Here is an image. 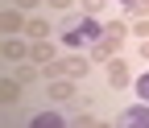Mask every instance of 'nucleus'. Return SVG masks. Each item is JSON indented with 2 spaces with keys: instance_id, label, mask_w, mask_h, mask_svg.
Masks as SVG:
<instances>
[{
  "instance_id": "obj_1",
  "label": "nucleus",
  "mask_w": 149,
  "mask_h": 128,
  "mask_svg": "<svg viewBox=\"0 0 149 128\" xmlns=\"http://www.w3.org/2000/svg\"><path fill=\"white\" fill-rule=\"evenodd\" d=\"M128 33H133V25H128V21H108V25H104V37L91 46L87 58H91V62H108V58H116V50L124 46Z\"/></svg>"
},
{
  "instance_id": "obj_2",
  "label": "nucleus",
  "mask_w": 149,
  "mask_h": 128,
  "mask_svg": "<svg viewBox=\"0 0 149 128\" xmlns=\"http://www.w3.org/2000/svg\"><path fill=\"white\" fill-rule=\"evenodd\" d=\"M87 70H91V58L70 54V58H54V62H46L42 75H46V79H83Z\"/></svg>"
},
{
  "instance_id": "obj_3",
  "label": "nucleus",
  "mask_w": 149,
  "mask_h": 128,
  "mask_svg": "<svg viewBox=\"0 0 149 128\" xmlns=\"http://www.w3.org/2000/svg\"><path fill=\"white\" fill-rule=\"evenodd\" d=\"M91 37H104V25H100V17H83V21L79 25H74V29H62V42L74 50V46H83V42H91Z\"/></svg>"
},
{
  "instance_id": "obj_4",
  "label": "nucleus",
  "mask_w": 149,
  "mask_h": 128,
  "mask_svg": "<svg viewBox=\"0 0 149 128\" xmlns=\"http://www.w3.org/2000/svg\"><path fill=\"white\" fill-rule=\"evenodd\" d=\"M74 83H79V79H50V87H46L50 103H74V99H79Z\"/></svg>"
},
{
  "instance_id": "obj_5",
  "label": "nucleus",
  "mask_w": 149,
  "mask_h": 128,
  "mask_svg": "<svg viewBox=\"0 0 149 128\" xmlns=\"http://www.w3.org/2000/svg\"><path fill=\"white\" fill-rule=\"evenodd\" d=\"M25 25H29V17H25V8H4V12H0V33H13V37H17V33H25Z\"/></svg>"
},
{
  "instance_id": "obj_6",
  "label": "nucleus",
  "mask_w": 149,
  "mask_h": 128,
  "mask_svg": "<svg viewBox=\"0 0 149 128\" xmlns=\"http://www.w3.org/2000/svg\"><path fill=\"white\" fill-rule=\"evenodd\" d=\"M104 66H108V83L116 87V91H124L128 83H133V70H128V62H124V58H108Z\"/></svg>"
},
{
  "instance_id": "obj_7",
  "label": "nucleus",
  "mask_w": 149,
  "mask_h": 128,
  "mask_svg": "<svg viewBox=\"0 0 149 128\" xmlns=\"http://www.w3.org/2000/svg\"><path fill=\"white\" fill-rule=\"evenodd\" d=\"M0 58H4V62H25V58H29V46H25L21 37H13V33H8V37L0 42Z\"/></svg>"
},
{
  "instance_id": "obj_8",
  "label": "nucleus",
  "mask_w": 149,
  "mask_h": 128,
  "mask_svg": "<svg viewBox=\"0 0 149 128\" xmlns=\"http://www.w3.org/2000/svg\"><path fill=\"white\" fill-rule=\"evenodd\" d=\"M120 124H133V128H149V103H133V107H124L120 112Z\"/></svg>"
},
{
  "instance_id": "obj_9",
  "label": "nucleus",
  "mask_w": 149,
  "mask_h": 128,
  "mask_svg": "<svg viewBox=\"0 0 149 128\" xmlns=\"http://www.w3.org/2000/svg\"><path fill=\"white\" fill-rule=\"evenodd\" d=\"M29 58H33L37 66L54 62V58H58V54H54V42H50V37H33V46H29Z\"/></svg>"
},
{
  "instance_id": "obj_10",
  "label": "nucleus",
  "mask_w": 149,
  "mask_h": 128,
  "mask_svg": "<svg viewBox=\"0 0 149 128\" xmlns=\"http://www.w3.org/2000/svg\"><path fill=\"white\" fill-rule=\"evenodd\" d=\"M21 87H25V83L17 79V75H13V79H0V103H8V107H13L17 99H21Z\"/></svg>"
},
{
  "instance_id": "obj_11",
  "label": "nucleus",
  "mask_w": 149,
  "mask_h": 128,
  "mask_svg": "<svg viewBox=\"0 0 149 128\" xmlns=\"http://www.w3.org/2000/svg\"><path fill=\"white\" fill-rule=\"evenodd\" d=\"M29 124H33V128H62V124H66V116H62V112H37Z\"/></svg>"
},
{
  "instance_id": "obj_12",
  "label": "nucleus",
  "mask_w": 149,
  "mask_h": 128,
  "mask_svg": "<svg viewBox=\"0 0 149 128\" xmlns=\"http://www.w3.org/2000/svg\"><path fill=\"white\" fill-rule=\"evenodd\" d=\"M54 25L46 21V17H29V25H25V37H50Z\"/></svg>"
},
{
  "instance_id": "obj_13",
  "label": "nucleus",
  "mask_w": 149,
  "mask_h": 128,
  "mask_svg": "<svg viewBox=\"0 0 149 128\" xmlns=\"http://www.w3.org/2000/svg\"><path fill=\"white\" fill-rule=\"evenodd\" d=\"M108 8V0H83V17H100Z\"/></svg>"
},
{
  "instance_id": "obj_14",
  "label": "nucleus",
  "mask_w": 149,
  "mask_h": 128,
  "mask_svg": "<svg viewBox=\"0 0 149 128\" xmlns=\"http://www.w3.org/2000/svg\"><path fill=\"white\" fill-rule=\"evenodd\" d=\"M70 124H79V128H91V124H100V116L95 112H74V120Z\"/></svg>"
},
{
  "instance_id": "obj_15",
  "label": "nucleus",
  "mask_w": 149,
  "mask_h": 128,
  "mask_svg": "<svg viewBox=\"0 0 149 128\" xmlns=\"http://www.w3.org/2000/svg\"><path fill=\"white\" fill-rule=\"evenodd\" d=\"M133 87H137V99H145V103H149V75H137V79H133Z\"/></svg>"
},
{
  "instance_id": "obj_16",
  "label": "nucleus",
  "mask_w": 149,
  "mask_h": 128,
  "mask_svg": "<svg viewBox=\"0 0 149 128\" xmlns=\"http://www.w3.org/2000/svg\"><path fill=\"white\" fill-rule=\"evenodd\" d=\"M133 37H149V17H137L133 21Z\"/></svg>"
},
{
  "instance_id": "obj_17",
  "label": "nucleus",
  "mask_w": 149,
  "mask_h": 128,
  "mask_svg": "<svg viewBox=\"0 0 149 128\" xmlns=\"http://www.w3.org/2000/svg\"><path fill=\"white\" fill-rule=\"evenodd\" d=\"M128 17H133V21H137V17H149V0H137V4H128Z\"/></svg>"
},
{
  "instance_id": "obj_18",
  "label": "nucleus",
  "mask_w": 149,
  "mask_h": 128,
  "mask_svg": "<svg viewBox=\"0 0 149 128\" xmlns=\"http://www.w3.org/2000/svg\"><path fill=\"white\" fill-rule=\"evenodd\" d=\"M37 75H42V70H33V66H21V70H17L21 83H37Z\"/></svg>"
},
{
  "instance_id": "obj_19",
  "label": "nucleus",
  "mask_w": 149,
  "mask_h": 128,
  "mask_svg": "<svg viewBox=\"0 0 149 128\" xmlns=\"http://www.w3.org/2000/svg\"><path fill=\"white\" fill-rule=\"evenodd\" d=\"M46 4H50V8H58V12H70V8H74V0H46Z\"/></svg>"
},
{
  "instance_id": "obj_20",
  "label": "nucleus",
  "mask_w": 149,
  "mask_h": 128,
  "mask_svg": "<svg viewBox=\"0 0 149 128\" xmlns=\"http://www.w3.org/2000/svg\"><path fill=\"white\" fill-rule=\"evenodd\" d=\"M13 4H17V8H25V12H33L37 4H46V0H13Z\"/></svg>"
},
{
  "instance_id": "obj_21",
  "label": "nucleus",
  "mask_w": 149,
  "mask_h": 128,
  "mask_svg": "<svg viewBox=\"0 0 149 128\" xmlns=\"http://www.w3.org/2000/svg\"><path fill=\"white\" fill-rule=\"evenodd\" d=\"M141 58H149V37H145V42H141Z\"/></svg>"
},
{
  "instance_id": "obj_22",
  "label": "nucleus",
  "mask_w": 149,
  "mask_h": 128,
  "mask_svg": "<svg viewBox=\"0 0 149 128\" xmlns=\"http://www.w3.org/2000/svg\"><path fill=\"white\" fill-rule=\"evenodd\" d=\"M116 4H124V8H128V4H137V0H116Z\"/></svg>"
}]
</instances>
